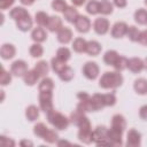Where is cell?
Listing matches in <instances>:
<instances>
[{
    "label": "cell",
    "instance_id": "6da1fadb",
    "mask_svg": "<svg viewBox=\"0 0 147 147\" xmlns=\"http://www.w3.org/2000/svg\"><path fill=\"white\" fill-rule=\"evenodd\" d=\"M124 83V77L121 71H105L99 78V86L103 90H116Z\"/></svg>",
    "mask_w": 147,
    "mask_h": 147
},
{
    "label": "cell",
    "instance_id": "7a4b0ae2",
    "mask_svg": "<svg viewBox=\"0 0 147 147\" xmlns=\"http://www.w3.org/2000/svg\"><path fill=\"white\" fill-rule=\"evenodd\" d=\"M47 122L56 130V131H65L70 125V118L57 111L55 108L46 114Z\"/></svg>",
    "mask_w": 147,
    "mask_h": 147
},
{
    "label": "cell",
    "instance_id": "3957f363",
    "mask_svg": "<svg viewBox=\"0 0 147 147\" xmlns=\"http://www.w3.org/2000/svg\"><path fill=\"white\" fill-rule=\"evenodd\" d=\"M77 99H78V103L76 109L87 114V113H94V108H93V103H92V95H90L87 92L85 91H80L77 93Z\"/></svg>",
    "mask_w": 147,
    "mask_h": 147
},
{
    "label": "cell",
    "instance_id": "277c9868",
    "mask_svg": "<svg viewBox=\"0 0 147 147\" xmlns=\"http://www.w3.org/2000/svg\"><path fill=\"white\" fill-rule=\"evenodd\" d=\"M93 144L96 146H111L108 140V127L105 125H98L93 130Z\"/></svg>",
    "mask_w": 147,
    "mask_h": 147
},
{
    "label": "cell",
    "instance_id": "5b68a950",
    "mask_svg": "<svg viewBox=\"0 0 147 147\" xmlns=\"http://www.w3.org/2000/svg\"><path fill=\"white\" fill-rule=\"evenodd\" d=\"M38 101H39V108L41 111L47 114L52 109H54L53 105V91H41L39 92L38 95Z\"/></svg>",
    "mask_w": 147,
    "mask_h": 147
},
{
    "label": "cell",
    "instance_id": "8992f818",
    "mask_svg": "<svg viewBox=\"0 0 147 147\" xmlns=\"http://www.w3.org/2000/svg\"><path fill=\"white\" fill-rule=\"evenodd\" d=\"M83 76L88 80H95L100 75V67L95 61H87L82 68Z\"/></svg>",
    "mask_w": 147,
    "mask_h": 147
},
{
    "label": "cell",
    "instance_id": "52a82bcc",
    "mask_svg": "<svg viewBox=\"0 0 147 147\" xmlns=\"http://www.w3.org/2000/svg\"><path fill=\"white\" fill-rule=\"evenodd\" d=\"M93 31L99 34V36H105L109 32L110 30V22L108 18H106V16H99L94 20L93 24H92Z\"/></svg>",
    "mask_w": 147,
    "mask_h": 147
},
{
    "label": "cell",
    "instance_id": "ba28073f",
    "mask_svg": "<svg viewBox=\"0 0 147 147\" xmlns=\"http://www.w3.org/2000/svg\"><path fill=\"white\" fill-rule=\"evenodd\" d=\"M77 138L80 142L85 144V145H90L93 142V130H92V124L88 125H84L78 127V133H77Z\"/></svg>",
    "mask_w": 147,
    "mask_h": 147
},
{
    "label": "cell",
    "instance_id": "9c48e42d",
    "mask_svg": "<svg viewBox=\"0 0 147 147\" xmlns=\"http://www.w3.org/2000/svg\"><path fill=\"white\" fill-rule=\"evenodd\" d=\"M74 25H75V29H76L77 32L84 34V33H87V32L91 30V28H92V22H91V20L88 18V16H86V15H79V16L77 17V20L75 21Z\"/></svg>",
    "mask_w": 147,
    "mask_h": 147
},
{
    "label": "cell",
    "instance_id": "30bf717a",
    "mask_svg": "<svg viewBox=\"0 0 147 147\" xmlns=\"http://www.w3.org/2000/svg\"><path fill=\"white\" fill-rule=\"evenodd\" d=\"M69 118H70V123L74 124V125H76L77 127H80V126L91 124L90 118L86 116V114H84V113H82V111H79V110H77V109L74 110V111L70 114Z\"/></svg>",
    "mask_w": 147,
    "mask_h": 147
},
{
    "label": "cell",
    "instance_id": "8fae6325",
    "mask_svg": "<svg viewBox=\"0 0 147 147\" xmlns=\"http://www.w3.org/2000/svg\"><path fill=\"white\" fill-rule=\"evenodd\" d=\"M141 133L136 130V129H130L126 133V141H125V146L127 147H139L141 146Z\"/></svg>",
    "mask_w": 147,
    "mask_h": 147
},
{
    "label": "cell",
    "instance_id": "7c38bea8",
    "mask_svg": "<svg viewBox=\"0 0 147 147\" xmlns=\"http://www.w3.org/2000/svg\"><path fill=\"white\" fill-rule=\"evenodd\" d=\"M127 28L129 25L123 22V21H119V22H116L111 29H110V36L114 38V39H122L123 37L126 36V31H127Z\"/></svg>",
    "mask_w": 147,
    "mask_h": 147
},
{
    "label": "cell",
    "instance_id": "4fadbf2b",
    "mask_svg": "<svg viewBox=\"0 0 147 147\" xmlns=\"http://www.w3.org/2000/svg\"><path fill=\"white\" fill-rule=\"evenodd\" d=\"M28 70V63L24 60H15L10 64V71L14 77H23Z\"/></svg>",
    "mask_w": 147,
    "mask_h": 147
},
{
    "label": "cell",
    "instance_id": "5bb4252c",
    "mask_svg": "<svg viewBox=\"0 0 147 147\" xmlns=\"http://www.w3.org/2000/svg\"><path fill=\"white\" fill-rule=\"evenodd\" d=\"M74 32L69 26H63L59 32H56V39L62 45H68L72 41Z\"/></svg>",
    "mask_w": 147,
    "mask_h": 147
},
{
    "label": "cell",
    "instance_id": "9a60e30c",
    "mask_svg": "<svg viewBox=\"0 0 147 147\" xmlns=\"http://www.w3.org/2000/svg\"><path fill=\"white\" fill-rule=\"evenodd\" d=\"M16 47L10 42H5L0 47V56L2 60H11L16 55Z\"/></svg>",
    "mask_w": 147,
    "mask_h": 147
},
{
    "label": "cell",
    "instance_id": "2e32d148",
    "mask_svg": "<svg viewBox=\"0 0 147 147\" xmlns=\"http://www.w3.org/2000/svg\"><path fill=\"white\" fill-rule=\"evenodd\" d=\"M123 131H119L114 127L108 129V140L110 141L111 146H122L123 145Z\"/></svg>",
    "mask_w": 147,
    "mask_h": 147
},
{
    "label": "cell",
    "instance_id": "e0dca14e",
    "mask_svg": "<svg viewBox=\"0 0 147 147\" xmlns=\"http://www.w3.org/2000/svg\"><path fill=\"white\" fill-rule=\"evenodd\" d=\"M127 69L132 74H140L145 69V61L140 57H131L127 62Z\"/></svg>",
    "mask_w": 147,
    "mask_h": 147
},
{
    "label": "cell",
    "instance_id": "ac0fdd59",
    "mask_svg": "<svg viewBox=\"0 0 147 147\" xmlns=\"http://www.w3.org/2000/svg\"><path fill=\"white\" fill-rule=\"evenodd\" d=\"M62 28H63V22H62V18L60 16H56V15L49 16V21H48V24L46 26V29L49 32H52V33L59 32Z\"/></svg>",
    "mask_w": 147,
    "mask_h": 147
},
{
    "label": "cell",
    "instance_id": "d6986e66",
    "mask_svg": "<svg viewBox=\"0 0 147 147\" xmlns=\"http://www.w3.org/2000/svg\"><path fill=\"white\" fill-rule=\"evenodd\" d=\"M31 39L33 40V42H39L42 44L47 40V32L44 28L41 26H37L33 28L31 31Z\"/></svg>",
    "mask_w": 147,
    "mask_h": 147
},
{
    "label": "cell",
    "instance_id": "ffe728a7",
    "mask_svg": "<svg viewBox=\"0 0 147 147\" xmlns=\"http://www.w3.org/2000/svg\"><path fill=\"white\" fill-rule=\"evenodd\" d=\"M22 78H23V82H24V84H25L26 86H34V85L39 82L40 76H39V74H38V72L34 70V68H33V69L28 70V71L25 72V75H24Z\"/></svg>",
    "mask_w": 147,
    "mask_h": 147
},
{
    "label": "cell",
    "instance_id": "44dd1931",
    "mask_svg": "<svg viewBox=\"0 0 147 147\" xmlns=\"http://www.w3.org/2000/svg\"><path fill=\"white\" fill-rule=\"evenodd\" d=\"M102 51V46L98 40H88L87 41V46H86V54L88 56H98L100 55Z\"/></svg>",
    "mask_w": 147,
    "mask_h": 147
},
{
    "label": "cell",
    "instance_id": "7402d4cb",
    "mask_svg": "<svg viewBox=\"0 0 147 147\" xmlns=\"http://www.w3.org/2000/svg\"><path fill=\"white\" fill-rule=\"evenodd\" d=\"M29 15H30V13L28 11V9H25L22 6H16V7H14L9 10V17L15 22L23 18V17H26Z\"/></svg>",
    "mask_w": 147,
    "mask_h": 147
},
{
    "label": "cell",
    "instance_id": "603a6c76",
    "mask_svg": "<svg viewBox=\"0 0 147 147\" xmlns=\"http://www.w3.org/2000/svg\"><path fill=\"white\" fill-rule=\"evenodd\" d=\"M110 126L114 129H117L119 131H125L126 129V119L122 114H115L111 117V122H110Z\"/></svg>",
    "mask_w": 147,
    "mask_h": 147
},
{
    "label": "cell",
    "instance_id": "cb8c5ba5",
    "mask_svg": "<svg viewBox=\"0 0 147 147\" xmlns=\"http://www.w3.org/2000/svg\"><path fill=\"white\" fill-rule=\"evenodd\" d=\"M15 23H16L17 30H20V31H22V32H28V31H30V30L32 29V26H33V20H32V17H31V15H29V16H26V17H23V18L16 21Z\"/></svg>",
    "mask_w": 147,
    "mask_h": 147
},
{
    "label": "cell",
    "instance_id": "d4e9b609",
    "mask_svg": "<svg viewBox=\"0 0 147 147\" xmlns=\"http://www.w3.org/2000/svg\"><path fill=\"white\" fill-rule=\"evenodd\" d=\"M86 46H87V40L83 37H77L72 40L71 48L75 53L77 54H83L86 52Z\"/></svg>",
    "mask_w": 147,
    "mask_h": 147
},
{
    "label": "cell",
    "instance_id": "484cf974",
    "mask_svg": "<svg viewBox=\"0 0 147 147\" xmlns=\"http://www.w3.org/2000/svg\"><path fill=\"white\" fill-rule=\"evenodd\" d=\"M133 90L138 95L147 94V79L146 78H137L133 82Z\"/></svg>",
    "mask_w": 147,
    "mask_h": 147
},
{
    "label": "cell",
    "instance_id": "4316f807",
    "mask_svg": "<svg viewBox=\"0 0 147 147\" xmlns=\"http://www.w3.org/2000/svg\"><path fill=\"white\" fill-rule=\"evenodd\" d=\"M118 56H119V53H118L117 51H115V49H108V51L103 54L102 61H103V63H105L106 65L113 67V65L115 64V62L117 61Z\"/></svg>",
    "mask_w": 147,
    "mask_h": 147
},
{
    "label": "cell",
    "instance_id": "83f0119b",
    "mask_svg": "<svg viewBox=\"0 0 147 147\" xmlns=\"http://www.w3.org/2000/svg\"><path fill=\"white\" fill-rule=\"evenodd\" d=\"M40 115V108L34 106V105H30L25 108V118L29 122H36L39 118Z\"/></svg>",
    "mask_w": 147,
    "mask_h": 147
},
{
    "label": "cell",
    "instance_id": "f1b7e54d",
    "mask_svg": "<svg viewBox=\"0 0 147 147\" xmlns=\"http://www.w3.org/2000/svg\"><path fill=\"white\" fill-rule=\"evenodd\" d=\"M79 16V13L75 6H68L63 11V17L68 23H75L77 17Z\"/></svg>",
    "mask_w": 147,
    "mask_h": 147
},
{
    "label": "cell",
    "instance_id": "f546056e",
    "mask_svg": "<svg viewBox=\"0 0 147 147\" xmlns=\"http://www.w3.org/2000/svg\"><path fill=\"white\" fill-rule=\"evenodd\" d=\"M134 22L139 25H147V9L138 8L133 14Z\"/></svg>",
    "mask_w": 147,
    "mask_h": 147
},
{
    "label": "cell",
    "instance_id": "4dcf8cb0",
    "mask_svg": "<svg viewBox=\"0 0 147 147\" xmlns=\"http://www.w3.org/2000/svg\"><path fill=\"white\" fill-rule=\"evenodd\" d=\"M48 21H49V15L46 13V11H42V10H39L34 14V22L38 26H41V28H46L47 24H48Z\"/></svg>",
    "mask_w": 147,
    "mask_h": 147
},
{
    "label": "cell",
    "instance_id": "1f68e13d",
    "mask_svg": "<svg viewBox=\"0 0 147 147\" xmlns=\"http://www.w3.org/2000/svg\"><path fill=\"white\" fill-rule=\"evenodd\" d=\"M114 11V5L109 0H101L100 1V7H99V14L102 16H108L111 15Z\"/></svg>",
    "mask_w": 147,
    "mask_h": 147
},
{
    "label": "cell",
    "instance_id": "d6a6232c",
    "mask_svg": "<svg viewBox=\"0 0 147 147\" xmlns=\"http://www.w3.org/2000/svg\"><path fill=\"white\" fill-rule=\"evenodd\" d=\"M49 65L51 64H48V62H46L45 60H40V61H38L37 63H36V65H34V70L39 74V76L40 77H47V75H48V72H49Z\"/></svg>",
    "mask_w": 147,
    "mask_h": 147
},
{
    "label": "cell",
    "instance_id": "836d02e7",
    "mask_svg": "<svg viewBox=\"0 0 147 147\" xmlns=\"http://www.w3.org/2000/svg\"><path fill=\"white\" fill-rule=\"evenodd\" d=\"M57 76H59V78H60L62 82L69 83V82H71V80L74 79V77H75V71H74V69H72L71 67L67 65L61 72L57 74Z\"/></svg>",
    "mask_w": 147,
    "mask_h": 147
},
{
    "label": "cell",
    "instance_id": "e575fe53",
    "mask_svg": "<svg viewBox=\"0 0 147 147\" xmlns=\"http://www.w3.org/2000/svg\"><path fill=\"white\" fill-rule=\"evenodd\" d=\"M92 103H93L94 111L102 110L106 107L105 101H103V94H101V93H94L92 95Z\"/></svg>",
    "mask_w": 147,
    "mask_h": 147
},
{
    "label": "cell",
    "instance_id": "d590c367",
    "mask_svg": "<svg viewBox=\"0 0 147 147\" xmlns=\"http://www.w3.org/2000/svg\"><path fill=\"white\" fill-rule=\"evenodd\" d=\"M54 87H55L54 80L49 77H44L38 84L39 92H41V91H54Z\"/></svg>",
    "mask_w": 147,
    "mask_h": 147
},
{
    "label": "cell",
    "instance_id": "8d00e7d4",
    "mask_svg": "<svg viewBox=\"0 0 147 147\" xmlns=\"http://www.w3.org/2000/svg\"><path fill=\"white\" fill-rule=\"evenodd\" d=\"M29 54L33 59H39L44 55V47L39 42H33L29 48Z\"/></svg>",
    "mask_w": 147,
    "mask_h": 147
},
{
    "label": "cell",
    "instance_id": "74e56055",
    "mask_svg": "<svg viewBox=\"0 0 147 147\" xmlns=\"http://www.w3.org/2000/svg\"><path fill=\"white\" fill-rule=\"evenodd\" d=\"M140 30L136 26V25H129L127 28V31H126V38L132 41V42H138L139 40V36H140Z\"/></svg>",
    "mask_w": 147,
    "mask_h": 147
},
{
    "label": "cell",
    "instance_id": "f35d334b",
    "mask_svg": "<svg viewBox=\"0 0 147 147\" xmlns=\"http://www.w3.org/2000/svg\"><path fill=\"white\" fill-rule=\"evenodd\" d=\"M55 56H56L59 60H61V61H63V62L67 63V62L71 59V51H70V48H68V47H65V46H62V47L57 48Z\"/></svg>",
    "mask_w": 147,
    "mask_h": 147
},
{
    "label": "cell",
    "instance_id": "ab89813d",
    "mask_svg": "<svg viewBox=\"0 0 147 147\" xmlns=\"http://www.w3.org/2000/svg\"><path fill=\"white\" fill-rule=\"evenodd\" d=\"M100 1L98 0H88L85 5V10L88 15H98L99 14Z\"/></svg>",
    "mask_w": 147,
    "mask_h": 147
},
{
    "label": "cell",
    "instance_id": "60d3db41",
    "mask_svg": "<svg viewBox=\"0 0 147 147\" xmlns=\"http://www.w3.org/2000/svg\"><path fill=\"white\" fill-rule=\"evenodd\" d=\"M13 80V74L11 71H7L3 67L0 69V85L1 86H7L11 83Z\"/></svg>",
    "mask_w": 147,
    "mask_h": 147
},
{
    "label": "cell",
    "instance_id": "b9f144b4",
    "mask_svg": "<svg viewBox=\"0 0 147 147\" xmlns=\"http://www.w3.org/2000/svg\"><path fill=\"white\" fill-rule=\"evenodd\" d=\"M47 131H48V126L42 122H39L33 126V134L39 139H42Z\"/></svg>",
    "mask_w": 147,
    "mask_h": 147
},
{
    "label": "cell",
    "instance_id": "7bdbcfd3",
    "mask_svg": "<svg viewBox=\"0 0 147 147\" xmlns=\"http://www.w3.org/2000/svg\"><path fill=\"white\" fill-rule=\"evenodd\" d=\"M59 139H60L59 133L56 132V130H53V129H48V131L46 132V134L42 138V140L47 144H56L59 141Z\"/></svg>",
    "mask_w": 147,
    "mask_h": 147
},
{
    "label": "cell",
    "instance_id": "ee69618b",
    "mask_svg": "<svg viewBox=\"0 0 147 147\" xmlns=\"http://www.w3.org/2000/svg\"><path fill=\"white\" fill-rule=\"evenodd\" d=\"M65 67H67V63L63 62V61H61V60H59L56 56H54V57L51 60V69H52L55 74L61 72Z\"/></svg>",
    "mask_w": 147,
    "mask_h": 147
},
{
    "label": "cell",
    "instance_id": "f6af8a7d",
    "mask_svg": "<svg viewBox=\"0 0 147 147\" xmlns=\"http://www.w3.org/2000/svg\"><path fill=\"white\" fill-rule=\"evenodd\" d=\"M127 62H129V59H126V57L123 56V55H119L118 59H117V61H116L115 64L113 65V68H114V70L122 72L123 70L127 69Z\"/></svg>",
    "mask_w": 147,
    "mask_h": 147
},
{
    "label": "cell",
    "instance_id": "bcb514c9",
    "mask_svg": "<svg viewBox=\"0 0 147 147\" xmlns=\"http://www.w3.org/2000/svg\"><path fill=\"white\" fill-rule=\"evenodd\" d=\"M51 6H52V9L57 13H63L64 9L68 7L65 0H52Z\"/></svg>",
    "mask_w": 147,
    "mask_h": 147
},
{
    "label": "cell",
    "instance_id": "7dc6e473",
    "mask_svg": "<svg viewBox=\"0 0 147 147\" xmlns=\"http://www.w3.org/2000/svg\"><path fill=\"white\" fill-rule=\"evenodd\" d=\"M103 94V101L106 107H113L116 105L117 102V98L115 95L114 92H109V93H102Z\"/></svg>",
    "mask_w": 147,
    "mask_h": 147
},
{
    "label": "cell",
    "instance_id": "c3c4849f",
    "mask_svg": "<svg viewBox=\"0 0 147 147\" xmlns=\"http://www.w3.org/2000/svg\"><path fill=\"white\" fill-rule=\"evenodd\" d=\"M0 145L2 147H15L16 146V142L11 138H8V137L1 134L0 136Z\"/></svg>",
    "mask_w": 147,
    "mask_h": 147
},
{
    "label": "cell",
    "instance_id": "681fc988",
    "mask_svg": "<svg viewBox=\"0 0 147 147\" xmlns=\"http://www.w3.org/2000/svg\"><path fill=\"white\" fill-rule=\"evenodd\" d=\"M16 0H0V9L3 11L6 9H9L14 6Z\"/></svg>",
    "mask_w": 147,
    "mask_h": 147
},
{
    "label": "cell",
    "instance_id": "f907efd6",
    "mask_svg": "<svg viewBox=\"0 0 147 147\" xmlns=\"http://www.w3.org/2000/svg\"><path fill=\"white\" fill-rule=\"evenodd\" d=\"M138 42L142 46H147V29L146 30H142L140 32V36H139V40Z\"/></svg>",
    "mask_w": 147,
    "mask_h": 147
},
{
    "label": "cell",
    "instance_id": "816d5d0a",
    "mask_svg": "<svg viewBox=\"0 0 147 147\" xmlns=\"http://www.w3.org/2000/svg\"><path fill=\"white\" fill-rule=\"evenodd\" d=\"M113 5L118 9H123L127 6V0H113Z\"/></svg>",
    "mask_w": 147,
    "mask_h": 147
},
{
    "label": "cell",
    "instance_id": "f5cc1de1",
    "mask_svg": "<svg viewBox=\"0 0 147 147\" xmlns=\"http://www.w3.org/2000/svg\"><path fill=\"white\" fill-rule=\"evenodd\" d=\"M139 117L142 121H147V105H144L139 109Z\"/></svg>",
    "mask_w": 147,
    "mask_h": 147
},
{
    "label": "cell",
    "instance_id": "db71d44e",
    "mask_svg": "<svg viewBox=\"0 0 147 147\" xmlns=\"http://www.w3.org/2000/svg\"><path fill=\"white\" fill-rule=\"evenodd\" d=\"M20 146H22V147H32L33 142L31 140H28V139H22L20 141Z\"/></svg>",
    "mask_w": 147,
    "mask_h": 147
},
{
    "label": "cell",
    "instance_id": "11a10c76",
    "mask_svg": "<svg viewBox=\"0 0 147 147\" xmlns=\"http://www.w3.org/2000/svg\"><path fill=\"white\" fill-rule=\"evenodd\" d=\"M87 1H88V0H71V3H72V6H75V7H82V6H84Z\"/></svg>",
    "mask_w": 147,
    "mask_h": 147
},
{
    "label": "cell",
    "instance_id": "9f6ffc18",
    "mask_svg": "<svg viewBox=\"0 0 147 147\" xmlns=\"http://www.w3.org/2000/svg\"><path fill=\"white\" fill-rule=\"evenodd\" d=\"M20 2H21L23 6L29 7V6H32V5L36 2V0H20Z\"/></svg>",
    "mask_w": 147,
    "mask_h": 147
},
{
    "label": "cell",
    "instance_id": "6f0895ef",
    "mask_svg": "<svg viewBox=\"0 0 147 147\" xmlns=\"http://www.w3.org/2000/svg\"><path fill=\"white\" fill-rule=\"evenodd\" d=\"M56 145H57V146H63V145L71 146L72 144H71V142H69V141H67V140H60V139H59V141L56 142Z\"/></svg>",
    "mask_w": 147,
    "mask_h": 147
},
{
    "label": "cell",
    "instance_id": "680465c9",
    "mask_svg": "<svg viewBox=\"0 0 147 147\" xmlns=\"http://www.w3.org/2000/svg\"><path fill=\"white\" fill-rule=\"evenodd\" d=\"M0 93H1V100H0V101H1V102H3V100H5V91H3V90H1V91H0Z\"/></svg>",
    "mask_w": 147,
    "mask_h": 147
},
{
    "label": "cell",
    "instance_id": "91938a15",
    "mask_svg": "<svg viewBox=\"0 0 147 147\" xmlns=\"http://www.w3.org/2000/svg\"><path fill=\"white\" fill-rule=\"evenodd\" d=\"M144 61H145V69L147 70V57H146V59H145Z\"/></svg>",
    "mask_w": 147,
    "mask_h": 147
},
{
    "label": "cell",
    "instance_id": "94428289",
    "mask_svg": "<svg viewBox=\"0 0 147 147\" xmlns=\"http://www.w3.org/2000/svg\"><path fill=\"white\" fill-rule=\"evenodd\" d=\"M144 3H145V6L147 7V0H144Z\"/></svg>",
    "mask_w": 147,
    "mask_h": 147
}]
</instances>
